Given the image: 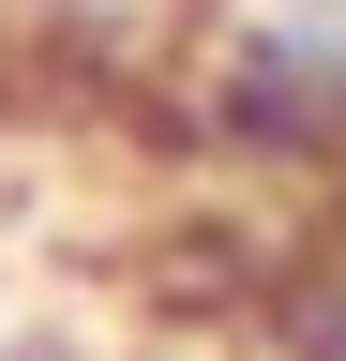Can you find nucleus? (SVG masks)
<instances>
[{"label": "nucleus", "mask_w": 346, "mask_h": 361, "mask_svg": "<svg viewBox=\"0 0 346 361\" xmlns=\"http://www.w3.org/2000/svg\"><path fill=\"white\" fill-rule=\"evenodd\" d=\"M211 135L346 180V0H256L211 75Z\"/></svg>", "instance_id": "nucleus-1"}]
</instances>
